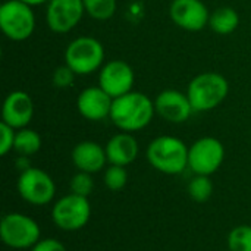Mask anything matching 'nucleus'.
<instances>
[{"instance_id":"1","label":"nucleus","mask_w":251,"mask_h":251,"mask_svg":"<svg viewBox=\"0 0 251 251\" xmlns=\"http://www.w3.org/2000/svg\"><path fill=\"white\" fill-rule=\"evenodd\" d=\"M156 115L154 101L144 93L129 91L118 99H113L110 121L124 132H137L150 125Z\"/></svg>"},{"instance_id":"2","label":"nucleus","mask_w":251,"mask_h":251,"mask_svg":"<svg viewBox=\"0 0 251 251\" xmlns=\"http://www.w3.org/2000/svg\"><path fill=\"white\" fill-rule=\"evenodd\" d=\"M187 144L174 135L156 137L147 147V162L165 175H179L188 168Z\"/></svg>"},{"instance_id":"3","label":"nucleus","mask_w":251,"mask_h":251,"mask_svg":"<svg viewBox=\"0 0 251 251\" xmlns=\"http://www.w3.org/2000/svg\"><path fill=\"white\" fill-rule=\"evenodd\" d=\"M229 93L228 79L218 72H201L196 75L187 88V96L194 112H209L221 106Z\"/></svg>"},{"instance_id":"4","label":"nucleus","mask_w":251,"mask_h":251,"mask_svg":"<svg viewBox=\"0 0 251 251\" xmlns=\"http://www.w3.org/2000/svg\"><path fill=\"white\" fill-rule=\"evenodd\" d=\"M65 65L76 75H91L104 65V47L94 37H78L66 46Z\"/></svg>"},{"instance_id":"5","label":"nucleus","mask_w":251,"mask_h":251,"mask_svg":"<svg viewBox=\"0 0 251 251\" xmlns=\"http://www.w3.org/2000/svg\"><path fill=\"white\" fill-rule=\"evenodd\" d=\"M0 28L12 41H25L35 31L32 7L19 0H6L0 6Z\"/></svg>"},{"instance_id":"6","label":"nucleus","mask_w":251,"mask_h":251,"mask_svg":"<svg viewBox=\"0 0 251 251\" xmlns=\"http://www.w3.org/2000/svg\"><path fill=\"white\" fill-rule=\"evenodd\" d=\"M0 237L10 249H32L41 240V229L32 218L15 212L3 216L0 224Z\"/></svg>"},{"instance_id":"7","label":"nucleus","mask_w":251,"mask_h":251,"mask_svg":"<svg viewBox=\"0 0 251 251\" xmlns=\"http://www.w3.org/2000/svg\"><path fill=\"white\" fill-rule=\"evenodd\" d=\"M91 216V206L87 197L68 194L60 197L51 209L53 224L66 232L82 229Z\"/></svg>"},{"instance_id":"8","label":"nucleus","mask_w":251,"mask_h":251,"mask_svg":"<svg viewBox=\"0 0 251 251\" xmlns=\"http://www.w3.org/2000/svg\"><path fill=\"white\" fill-rule=\"evenodd\" d=\"M16 190L21 199L32 206L49 204L56 194V185L53 178L40 168H29L19 172Z\"/></svg>"},{"instance_id":"9","label":"nucleus","mask_w":251,"mask_h":251,"mask_svg":"<svg viewBox=\"0 0 251 251\" xmlns=\"http://www.w3.org/2000/svg\"><path fill=\"white\" fill-rule=\"evenodd\" d=\"M225 147L215 137H201L188 149V168L194 175H213L224 163Z\"/></svg>"},{"instance_id":"10","label":"nucleus","mask_w":251,"mask_h":251,"mask_svg":"<svg viewBox=\"0 0 251 251\" xmlns=\"http://www.w3.org/2000/svg\"><path fill=\"white\" fill-rule=\"evenodd\" d=\"M135 74L129 63L121 59L106 62L99 71V85L112 97L118 99L132 91Z\"/></svg>"},{"instance_id":"11","label":"nucleus","mask_w":251,"mask_h":251,"mask_svg":"<svg viewBox=\"0 0 251 251\" xmlns=\"http://www.w3.org/2000/svg\"><path fill=\"white\" fill-rule=\"evenodd\" d=\"M85 13L82 0H50L46 4L47 26L56 34L72 31Z\"/></svg>"},{"instance_id":"12","label":"nucleus","mask_w":251,"mask_h":251,"mask_svg":"<svg viewBox=\"0 0 251 251\" xmlns=\"http://www.w3.org/2000/svg\"><path fill=\"white\" fill-rule=\"evenodd\" d=\"M169 16L176 26L196 32L209 26L210 12L201 0H172Z\"/></svg>"},{"instance_id":"13","label":"nucleus","mask_w":251,"mask_h":251,"mask_svg":"<svg viewBox=\"0 0 251 251\" xmlns=\"http://www.w3.org/2000/svg\"><path fill=\"white\" fill-rule=\"evenodd\" d=\"M156 115L171 124H182L190 119L194 109L187 93L174 88L163 90L154 99Z\"/></svg>"},{"instance_id":"14","label":"nucleus","mask_w":251,"mask_h":251,"mask_svg":"<svg viewBox=\"0 0 251 251\" xmlns=\"http://www.w3.org/2000/svg\"><path fill=\"white\" fill-rule=\"evenodd\" d=\"M34 101L31 96L22 90L12 91L6 96L1 107V122L13 129L26 128L34 118Z\"/></svg>"},{"instance_id":"15","label":"nucleus","mask_w":251,"mask_h":251,"mask_svg":"<svg viewBox=\"0 0 251 251\" xmlns=\"http://www.w3.org/2000/svg\"><path fill=\"white\" fill-rule=\"evenodd\" d=\"M113 99L100 87H87L84 88L76 99L78 113L91 122H100L106 118H110Z\"/></svg>"},{"instance_id":"16","label":"nucleus","mask_w":251,"mask_h":251,"mask_svg":"<svg viewBox=\"0 0 251 251\" xmlns=\"http://www.w3.org/2000/svg\"><path fill=\"white\" fill-rule=\"evenodd\" d=\"M72 162L75 168L81 172L97 174L104 169L107 156L106 149L94 141H81L72 150Z\"/></svg>"},{"instance_id":"17","label":"nucleus","mask_w":251,"mask_h":251,"mask_svg":"<svg viewBox=\"0 0 251 251\" xmlns=\"http://www.w3.org/2000/svg\"><path fill=\"white\" fill-rule=\"evenodd\" d=\"M106 156L110 165L128 166L135 162L140 147L135 137L131 132L121 131L119 134L113 135L106 144Z\"/></svg>"},{"instance_id":"18","label":"nucleus","mask_w":251,"mask_h":251,"mask_svg":"<svg viewBox=\"0 0 251 251\" xmlns=\"http://www.w3.org/2000/svg\"><path fill=\"white\" fill-rule=\"evenodd\" d=\"M238 25H240V16L234 7L224 6V7H218L210 13L209 28L219 35L232 34L238 28Z\"/></svg>"},{"instance_id":"19","label":"nucleus","mask_w":251,"mask_h":251,"mask_svg":"<svg viewBox=\"0 0 251 251\" xmlns=\"http://www.w3.org/2000/svg\"><path fill=\"white\" fill-rule=\"evenodd\" d=\"M41 149V137L37 131L31 128H22L16 129V137H15V146L13 150L18 153V156H32L38 153Z\"/></svg>"},{"instance_id":"20","label":"nucleus","mask_w":251,"mask_h":251,"mask_svg":"<svg viewBox=\"0 0 251 251\" xmlns=\"http://www.w3.org/2000/svg\"><path fill=\"white\" fill-rule=\"evenodd\" d=\"M85 13L96 21L110 19L118 9V0H82Z\"/></svg>"},{"instance_id":"21","label":"nucleus","mask_w":251,"mask_h":251,"mask_svg":"<svg viewBox=\"0 0 251 251\" xmlns=\"http://www.w3.org/2000/svg\"><path fill=\"white\" fill-rule=\"evenodd\" d=\"M187 191H188V196L194 201L206 203L213 194V182H212L210 176L194 175V178H191V181L188 182Z\"/></svg>"},{"instance_id":"22","label":"nucleus","mask_w":251,"mask_h":251,"mask_svg":"<svg viewBox=\"0 0 251 251\" xmlns=\"http://www.w3.org/2000/svg\"><path fill=\"white\" fill-rule=\"evenodd\" d=\"M229 251H251V226L240 225L235 226L228 235Z\"/></svg>"},{"instance_id":"23","label":"nucleus","mask_w":251,"mask_h":251,"mask_svg":"<svg viewBox=\"0 0 251 251\" xmlns=\"http://www.w3.org/2000/svg\"><path fill=\"white\" fill-rule=\"evenodd\" d=\"M104 185L110 191H119L122 190L126 182H128V172L126 166H119V165H110L106 168L104 175H103Z\"/></svg>"},{"instance_id":"24","label":"nucleus","mask_w":251,"mask_h":251,"mask_svg":"<svg viewBox=\"0 0 251 251\" xmlns=\"http://www.w3.org/2000/svg\"><path fill=\"white\" fill-rule=\"evenodd\" d=\"M69 187H71V193L72 194H76V196H81V197H87L88 199L90 194L94 190V181H93L91 174L78 171L72 176V179L69 182Z\"/></svg>"},{"instance_id":"25","label":"nucleus","mask_w":251,"mask_h":251,"mask_svg":"<svg viewBox=\"0 0 251 251\" xmlns=\"http://www.w3.org/2000/svg\"><path fill=\"white\" fill-rule=\"evenodd\" d=\"M75 76H76V74L68 65H62L53 71L51 81H53V85L57 88H68L74 84Z\"/></svg>"},{"instance_id":"26","label":"nucleus","mask_w":251,"mask_h":251,"mask_svg":"<svg viewBox=\"0 0 251 251\" xmlns=\"http://www.w3.org/2000/svg\"><path fill=\"white\" fill-rule=\"evenodd\" d=\"M15 137H16V129L1 122L0 124V154L1 156H6L9 151L13 150Z\"/></svg>"},{"instance_id":"27","label":"nucleus","mask_w":251,"mask_h":251,"mask_svg":"<svg viewBox=\"0 0 251 251\" xmlns=\"http://www.w3.org/2000/svg\"><path fill=\"white\" fill-rule=\"evenodd\" d=\"M29 251H66L65 246L56 238H44L40 240Z\"/></svg>"},{"instance_id":"28","label":"nucleus","mask_w":251,"mask_h":251,"mask_svg":"<svg viewBox=\"0 0 251 251\" xmlns=\"http://www.w3.org/2000/svg\"><path fill=\"white\" fill-rule=\"evenodd\" d=\"M16 168L19 169V172H24L26 169L31 168V163H29V159L26 156H19L18 160H16Z\"/></svg>"},{"instance_id":"29","label":"nucleus","mask_w":251,"mask_h":251,"mask_svg":"<svg viewBox=\"0 0 251 251\" xmlns=\"http://www.w3.org/2000/svg\"><path fill=\"white\" fill-rule=\"evenodd\" d=\"M19 1H22V3H25V4H28V6H31V7H34V6L47 4L50 0H19Z\"/></svg>"}]
</instances>
